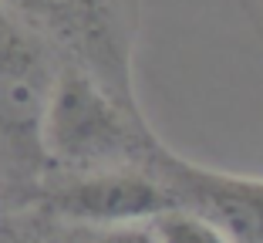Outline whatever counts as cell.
Returning <instances> with one entry per match:
<instances>
[{"mask_svg": "<svg viewBox=\"0 0 263 243\" xmlns=\"http://www.w3.org/2000/svg\"><path fill=\"white\" fill-rule=\"evenodd\" d=\"M162 142L145 125L142 111L128 108L95 74L71 61L58 64L54 85L41 115V152L68 173L145 165Z\"/></svg>", "mask_w": 263, "mask_h": 243, "instance_id": "obj_1", "label": "cell"}, {"mask_svg": "<svg viewBox=\"0 0 263 243\" xmlns=\"http://www.w3.org/2000/svg\"><path fill=\"white\" fill-rule=\"evenodd\" d=\"M54 54L85 68L122 105L139 111L132 58L142 0H0Z\"/></svg>", "mask_w": 263, "mask_h": 243, "instance_id": "obj_2", "label": "cell"}, {"mask_svg": "<svg viewBox=\"0 0 263 243\" xmlns=\"http://www.w3.org/2000/svg\"><path fill=\"white\" fill-rule=\"evenodd\" d=\"M54 74V51L0 7V145L27 169L44 165L41 115Z\"/></svg>", "mask_w": 263, "mask_h": 243, "instance_id": "obj_3", "label": "cell"}, {"mask_svg": "<svg viewBox=\"0 0 263 243\" xmlns=\"http://www.w3.org/2000/svg\"><path fill=\"white\" fill-rule=\"evenodd\" d=\"M44 206L47 213L74 227H122V223H148L176 203L152 169L118 165V169L71 173V179L58 182L44 196Z\"/></svg>", "mask_w": 263, "mask_h": 243, "instance_id": "obj_4", "label": "cell"}, {"mask_svg": "<svg viewBox=\"0 0 263 243\" xmlns=\"http://www.w3.org/2000/svg\"><path fill=\"white\" fill-rule=\"evenodd\" d=\"M148 169L165 182L172 203L206 216L233 243H263V179L193 165L165 145H159Z\"/></svg>", "mask_w": 263, "mask_h": 243, "instance_id": "obj_5", "label": "cell"}, {"mask_svg": "<svg viewBox=\"0 0 263 243\" xmlns=\"http://www.w3.org/2000/svg\"><path fill=\"white\" fill-rule=\"evenodd\" d=\"M148 223H152L159 243H233L219 227H213L206 216L186 210V206H172Z\"/></svg>", "mask_w": 263, "mask_h": 243, "instance_id": "obj_6", "label": "cell"}, {"mask_svg": "<svg viewBox=\"0 0 263 243\" xmlns=\"http://www.w3.org/2000/svg\"><path fill=\"white\" fill-rule=\"evenodd\" d=\"M71 243H159L152 223H122V227H81Z\"/></svg>", "mask_w": 263, "mask_h": 243, "instance_id": "obj_7", "label": "cell"}]
</instances>
